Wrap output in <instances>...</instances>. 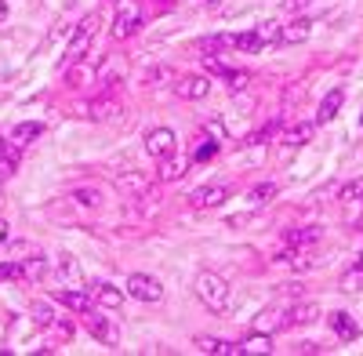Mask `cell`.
<instances>
[{"mask_svg": "<svg viewBox=\"0 0 363 356\" xmlns=\"http://www.w3.org/2000/svg\"><path fill=\"white\" fill-rule=\"evenodd\" d=\"M142 4L138 0H116V18H113V37L124 40V37H135L142 29Z\"/></svg>", "mask_w": 363, "mask_h": 356, "instance_id": "obj_2", "label": "cell"}, {"mask_svg": "<svg viewBox=\"0 0 363 356\" xmlns=\"http://www.w3.org/2000/svg\"><path fill=\"white\" fill-rule=\"evenodd\" d=\"M338 196H342L345 204H352V200H359V196H363V178H352V182H345Z\"/></svg>", "mask_w": 363, "mask_h": 356, "instance_id": "obj_31", "label": "cell"}, {"mask_svg": "<svg viewBox=\"0 0 363 356\" xmlns=\"http://www.w3.org/2000/svg\"><path fill=\"white\" fill-rule=\"evenodd\" d=\"M342 102H345V91H342V87H335V91H327V99L320 102V113H316V124L335 121V116L342 113Z\"/></svg>", "mask_w": 363, "mask_h": 356, "instance_id": "obj_13", "label": "cell"}, {"mask_svg": "<svg viewBox=\"0 0 363 356\" xmlns=\"http://www.w3.org/2000/svg\"><path fill=\"white\" fill-rule=\"evenodd\" d=\"M40 135H44V124H40V121H22V124H15V131H11V142H15L18 150H22V145L37 142Z\"/></svg>", "mask_w": 363, "mask_h": 356, "instance_id": "obj_15", "label": "cell"}, {"mask_svg": "<svg viewBox=\"0 0 363 356\" xmlns=\"http://www.w3.org/2000/svg\"><path fill=\"white\" fill-rule=\"evenodd\" d=\"M0 160H8V142H4V135H0Z\"/></svg>", "mask_w": 363, "mask_h": 356, "instance_id": "obj_41", "label": "cell"}, {"mask_svg": "<svg viewBox=\"0 0 363 356\" xmlns=\"http://www.w3.org/2000/svg\"><path fill=\"white\" fill-rule=\"evenodd\" d=\"M240 349H244V352H272V335L255 331V335H247L244 342H240Z\"/></svg>", "mask_w": 363, "mask_h": 356, "instance_id": "obj_23", "label": "cell"}, {"mask_svg": "<svg viewBox=\"0 0 363 356\" xmlns=\"http://www.w3.org/2000/svg\"><path fill=\"white\" fill-rule=\"evenodd\" d=\"M207 135L215 138V142H225V124L218 121V116H215V121H207Z\"/></svg>", "mask_w": 363, "mask_h": 356, "instance_id": "obj_37", "label": "cell"}, {"mask_svg": "<svg viewBox=\"0 0 363 356\" xmlns=\"http://www.w3.org/2000/svg\"><path fill=\"white\" fill-rule=\"evenodd\" d=\"M313 33V18H294L291 26L280 29V44H301V40H309Z\"/></svg>", "mask_w": 363, "mask_h": 356, "instance_id": "obj_12", "label": "cell"}, {"mask_svg": "<svg viewBox=\"0 0 363 356\" xmlns=\"http://www.w3.org/2000/svg\"><path fill=\"white\" fill-rule=\"evenodd\" d=\"M18 262H22V280H40L48 273V258L40 251L33 258H18Z\"/></svg>", "mask_w": 363, "mask_h": 356, "instance_id": "obj_21", "label": "cell"}, {"mask_svg": "<svg viewBox=\"0 0 363 356\" xmlns=\"http://www.w3.org/2000/svg\"><path fill=\"white\" fill-rule=\"evenodd\" d=\"M0 196H4V186H0Z\"/></svg>", "mask_w": 363, "mask_h": 356, "instance_id": "obj_45", "label": "cell"}, {"mask_svg": "<svg viewBox=\"0 0 363 356\" xmlns=\"http://www.w3.org/2000/svg\"><path fill=\"white\" fill-rule=\"evenodd\" d=\"M55 302H62L66 309H73L80 316H87L91 309H95V299H91L84 287H62V291H55Z\"/></svg>", "mask_w": 363, "mask_h": 356, "instance_id": "obj_7", "label": "cell"}, {"mask_svg": "<svg viewBox=\"0 0 363 356\" xmlns=\"http://www.w3.org/2000/svg\"><path fill=\"white\" fill-rule=\"evenodd\" d=\"M222 80H229V87H247L251 73H244V69H225V77H222Z\"/></svg>", "mask_w": 363, "mask_h": 356, "instance_id": "obj_35", "label": "cell"}, {"mask_svg": "<svg viewBox=\"0 0 363 356\" xmlns=\"http://www.w3.org/2000/svg\"><path fill=\"white\" fill-rule=\"evenodd\" d=\"M225 196H229V186H203V189H196L189 200H193L196 207H218Z\"/></svg>", "mask_w": 363, "mask_h": 356, "instance_id": "obj_16", "label": "cell"}, {"mask_svg": "<svg viewBox=\"0 0 363 356\" xmlns=\"http://www.w3.org/2000/svg\"><path fill=\"white\" fill-rule=\"evenodd\" d=\"M277 193H280V189H277V182H258V186L251 189V204H255V207H262V204H269Z\"/></svg>", "mask_w": 363, "mask_h": 356, "instance_id": "obj_28", "label": "cell"}, {"mask_svg": "<svg viewBox=\"0 0 363 356\" xmlns=\"http://www.w3.org/2000/svg\"><path fill=\"white\" fill-rule=\"evenodd\" d=\"M196 349L200 352H211V356H244L236 342H225V338H215V335H200L196 338Z\"/></svg>", "mask_w": 363, "mask_h": 356, "instance_id": "obj_10", "label": "cell"}, {"mask_svg": "<svg viewBox=\"0 0 363 356\" xmlns=\"http://www.w3.org/2000/svg\"><path fill=\"white\" fill-rule=\"evenodd\" d=\"M51 328H55V335H58V338H66V342H69V338H73V331H77L69 320H55Z\"/></svg>", "mask_w": 363, "mask_h": 356, "instance_id": "obj_36", "label": "cell"}, {"mask_svg": "<svg viewBox=\"0 0 363 356\" xmlns=\"http://www.w3.org/2000/svg\"><path fill=\"white\" fill-rule=\"evenodd\" d=\"M255 331H265V335L284 331V313H280V309H265V313L258 316V323H255Z\"/></svg>", "mask_w": 363, "mask_h": 356, "instance_id": "obj_22", "label": "cell"}, {"mask_svg": "<svg viewBox=\"0 0 363 356\" xmlns=\"http://www.w3.org/2000/svg\"><path fill=\"white\" fill-rule=\"evenodd\" d=\"M316 316H320V309L313 302H298V306H291L284 313V328H294V323H313Z\"/></svg>", "mask_w": 363, "mask_h": 356, "instance_id": "obj_14", "label": "cell"}, {"mask_svg": "<svg viewBox=\"0 0 363 356\" xmlns=\"http://www.w3.org/2000/svg\"><path fill=\"white\" fill-rule=\"evenodd\" d=\"M95 26H99V18H95V15H84V18H80L77 33H73L69 48H66V62H69V66L84 62V55L91 51V37H95Z\"/></svg>", "mask_w": 363, "mask_h": 356, "instance_id": "obj_4", "label": "cell"}, {"mask_svg": "<svg viewBox=\"0 0 363 356\" xmlns=\"http://www.w3.org/2000/svg\"><path fill=\"white\" fill-rule=\"evenodd\" d=\"M0 280H22V262H0Z\"/></svg>", "mask_w": 363, "mask_h": 356, "instance_id": "obj_33", "label": "cell"}, {"mask_svg": "<svg viewBox=\"0 0 363 356\" xmlns=\"http://www.w3.org/2000/svg\"><path fill=\"white\" fill-rule=\"evenodd\" d=\"M8 236H11V226H8L4 218H0V244H8Z\"/></svg>", "mask_w": 363, "mask_h": 356, "instance_id": "obj_40", "label": "cell"}, {"mask_svg": "<svg viewBox=\"0 0 363 356\" xmlns=\"http://www.w3.org/2000/svg\"><path fill=\"white\" fill-rule=\"evenodd\" d=\"M218 145H222V142H215V138L207 142V138H203V142L196 145V153H193V160H196V164H207L211 157H218Z\"/></svg>", "mask_w": 363, "mask_h": 356, "instance_id": "obj_30", "label": "cell"}, {"mask_svg": "<svg viewBox=\"0 0 363 356\" xmlns=\"http://www.w3.org/2000/svg\"><path fill=\"white\" fill-rule=\"evenodd\" d=\"M69 200H77L80 207H99V204H102V193H99V189H91V186H80V189L69 193Z\"/></svg>", "mask_w": 363, "mask_h": 356, "instance_id": "obj_26", "label": "cell"}, {"mask_svg": "<svg viewBox=\"0 0 363 356\" xmlns=\"http://www.w3.org/2000/svg\"><path fill=\"white\" fill-rule=\"evenodd\" d=\"M356 269H359V273H363V255H359V262H356Z\"/></svg>", "mask_w": 363, "mask_h": 356, "instance_id": "obj_43", "label": "cell"}, {"mask_svg": "<svg viewBox=\"0 0 363 356\" xmlns=\"http://www.w3.org/2000/svg\"><path fill=\"white\" fill-rule=\"evenodd\" d=\"M313 135H316V121H298L294 128H287L284 131V150H301V145H309L313 142Z\"/></svg>", "mask_w": 363, "mask_h": 356, "instance_id": "obj_9", "label": "cell"}, {"mask_svg": "<svg viewBox=\"0 0 363 356\" xmlns=\"http://www.w3.org/2000/svg\"><path fill=\"white\" fill-rule=\"evenodd\" d=\"M174 91H178V99H186V102H200V99L211 95V80L207 77H182L174 84Z\"/></svg>", "mask_w": 363, "mask_h": 356, "instance_id": "obj_8", "label": "cell"}, {"mask_svg": "<svg viewBox=\"0 0 363 356\" xmlns=\"http://www.w3.org/2000/svg\"><path fill=\"white\" fill-rule=\"evenodd\" d=\"M113 109H116V102H113V99H102V102L91 106L87 116H99V121H106V116H113Z\"/></svg>", "mask_w": 363, "mask_h": 356, "instance_id": "obj_34", "label": "cell"}, {"mask_svg": "<svg viewBox=\"0 0 363 356\" xmlns=\"http://www.w3.org/2000/svg\"><path fill=\"white\" fill-rule=\"evenodd\" d=\"M33 323H37V328H51V323H55L48 302H37V306H33Z\"/></svg>", "mask_w": 363, "mask_h": 356, "instance_id": "obj_32", "label": "cell"}, {"mask_svg": "<svg viewBox=\"0 0 363 356\" xmlns=\"http://www.w3.org/2000/svg\"><path fill=\"white\" fill-rule=\"evenodd\" d=\"M203 69H207V73H215V77H225V66L218 62L215 55H207V58H203Z\"/></svg>", "mask_w": 363, "mask_h": 356, "instance_id": "obj_38", "label": "cell"}, {"mask_svg": "<svg viewBox=\"0 0 363 356\" xmlns=\"http://www.w3.org/2000/svg\"><path fill=\"white\" fill-rule=\"evenodd\" d=\"M58 277L69 280V284H80V265H77L73 255H62V258H58Z\"/></svg>", "mask_w": 363, "mask_h": 356, "instance_id": "obj_25", "label": "cell"}, {"mask_svg": "<svg viewBox=\"0 0 363 356\" xmlns=\"http://www.w3.org/2000/svg\"><path fill=\"white\" fill-rule=\"evenodd\" d=\"M182 174H186V160H178L174 153L160 160V171H157V178H160V182H178Z\"/></svg>", "mask_w": 363, "mask_h": 356, "instance_id": "obj_19", "label": "cell"}, {"mask_svg": "<svg viewBox=\"0 0 363 356\" xmlns=\"http://www.w3.org/2000/svg\"><path fill=\"white\" fill-rule=\"evenodd\" d=\"M87 331L95 335L102 345H109V349L120 345V328H116V323H113L106 313H99V309H91V313H87Z\"/></svg>", "mask_w": 363, "mask_h": 356, "instance_id": "obj_6", "label": "cell"}, {"mask_svg": "<svg viewBox=\"0 0 363 356\" xmlns=\"http://www.w3.org/2000/svg\"><path fill=\"white\" fill-rule=\"evenodd\" d=\"M265 44L258 40V33H255V29H251V33H236L233 37V51H244V55H258Z\"/></svg>", "mask_w": 363, "mask_h": 356, "instance_id": "obj_24", "label": "cell"}, {"mask_svg": "<svg viewBox=\"0 0 363 356\" xmlns=\"http://www.w3.org/2000/svg\"><path fill=\"white\" fill-rule=\"evenodd\" d=\"M330 320V331H335L342 342H356V335H359V323H356V316H349V313H330L327 316Z\"/></svg>", "mask_w": 363, "mask_h": 356, "instance_id": "obj_11", "label": "cell"}, {"mask_svg": "<svg viewBox=\"0 0 363 356\" xmlns=\"http://www.w3.org/2000/svg\"><path fill=\"white\" fill-rule=\"evenodd\" d=\"M277 135H280V121H269L265 128H258V131L247 138V145H265V142H272Z\"/></svg>", "mask_w": 363, "mask_h": 356, "instance_id": "obj_27", "label": "cell"}, {"mask_svg": "<svg viewBox=\"0 0 363 356\" xmlns=\"http://www.w3.org/2000/svg\"><path fill=\"white\" fill-rule=\"evenodd\" d=\"M95 306L120 309V306H124V291L113 287V284H95Z\"/></svg>", "mask_w": 363, "mask_h": 356, "instance_id": "obj_18", "label": "cell"}, {"mask_svg": "<svg viewBox=\"0 0 363 356\" xmlns=\"http://www.w3.org/2000/svg\"><path fill=\"white\" fill-rule=\"evenodd\" d=\"M116 189H124V193H145L149 189V174L142 171H124V174H116Z\"/></svg>", "mask_w": 363, "mask_h": 356, "instance_id": "obj_17", "label": "cell"}, {"mask_svg": "<svg viewBox=\"0 0 363 356\" xmlns=\"http://www.w3.org/2000/svg\"><path fill=\"white\" fill-rule=\"evenodd\" d=\"M203 4H222V0H203Z\"/></svg>", "mask_w": 363, "mask_h": 356, "instance_id": "obj_44", "label": "cell"}, {"mask_svg": "<svg viewBox=\"0 0 363 356\" xmlns=\"http://www.w3.org/2000/svg\"><path fill=\"white\" fill-rule=\"evenodd\" d=\"M316 240H320V229H316V226L291 229V233H287V244H291V247H298V251H301V247H313Z\"/></svg>", "mask_w": 363, "mask_h": 356, "instance_id": "obj_20", "label": "cell"}, {"mask_svg": "<svg viewBox=\"0 0 363 356\" xmlns=\"http://www.w3.org/2000/svg\"><path fill=\"white\" fill-rule=\"evenodd\" d=\"M359 124H363V116H359Z\"/></svg>", "mask_w": 363, "mask_h": 356, "instance_id": "obj_46", "label": "cell"}, {"mask_svg": "<svg viewBox=\"0 0 363 356\" xmlns=\"http://www.w3.org/2000/svg\"><path fill=\"white\" fill-rule=\"evenodd\" d=\"M309 4H313V0H284V11H294L298 15L301 8H309Z\"/></svg>", "mask_w": 363, "mask_h": 356, "instance_id": "obj_39", "label": "cell"}, {"mask_svg": "<svg viewBox=\"0 0 363 356\" xmlns=\"http://www.w3.org/2000/svg\"><path fill=\"white\" fill-rule=\"evenodd\" d=\"M145 150L153 160H164L178 150V135L171 128H153V131H145Z\"/></svg>", "mask_w": 363, "mask_h": 356, "instance_id": "obj_5", "label": "cell"}, {"mask_svg": "<svg viewBox=\"0 0 363 356\" xmlns=\"http://www.w3.org/2000/svg\"><path fill=\"white\" fill-rule=\"evenodd\" d=\"M255 33H258L262 44H280V26H277V22H258Z\"/></svg>", "mask_w": 363, "mask_h": 356, "instance_id": "obj_29", "label": "cell"}, {"mask_svg": "<svg viewBox=\"0 0 363 356\" xmlns=\"http://www.w3.org/2000/svg\"><path fill=\"white\" fill-rule=\"evenodd\" d=\"M124 291L131 294V299L145 302V306H157V302H164V284H160L157 277H149V273H131Z\"/></svg>", "mask_w": 363, "mask_h": 356, "instance_id": "obj_3", "label": "cell"}, {"mask_svg": "<svg viewBox=\"0 0 363 356\" xmlns=\"http://www.w3.org/2000/svg\"><path fill=\"white\" fill-rule=\"evenodd\" d=\"M193 291H196V299L203 302V309H211V313H229V302H233V294H229V284L218 277V273H200L196 277V284H193Z\"/></svg>", "mask_w": 363, "mask_h": 356, "instance_id": "obj_1", "label": "cell"}, {"mask_svg": "<svg viewBox=\"0 0 363 356\" xmlns=\"http://www.w3.org/2000/svg\"><path fill=\"white\" fill-rule=\"evenodd\" d=\"M8 18V0H0V22Z\"/></svg>", "mask_w": 363, "mask_h": 356, "instance_id": "obj_42", "label": "cell"}]
</instances>
